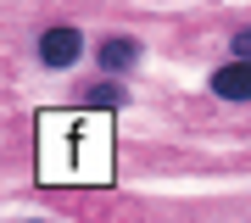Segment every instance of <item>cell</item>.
Instances as JSON below:
<instances>
[{
	"instance_id": "cell-1",
	"label": "cell",
	"mask_w": 251,
	"mask_h": 223,
	"mask_svg": "<svg viewBox=\"0 0 251 223\" xmlns=\"http://www.w3.org/2000/svg\"><path fill=\"white\" fill-rule=\"evenodd\" d=\"M56 128H39V168L62 184H106L112 173V117L100 112H45Z\"/></svg>"
},
{
	"instance_id": "cell-2",
	"label": "cell",
	"mask_w": 251,
	"mask_h": 223,
	"mask_svg": "<svg viewBox=\"0 0 251 223\" xmlns=\"http://www.w3.org/2000/svg\"><path fill=\"white\" fill-rule=\"evenodd\" d=\"M78 50H84L78 28H50V34H39V62L45 67H73Z\"/></svg>"
},
{
	"instance_id": "cell-3",
	"label": "cell",
	"mask_w": 251,
	"mask_h": 223,
	"mask_svg": "<svg viewBox=\"0 0 251 223\" xmlns=\"http://www.w3.org/2000/svg\"><path fill=\"white\" fill-rule=\"evenodd\" d=\"M212 95L218 100H251V56H234L229 67L212 73Z\"/></svg>"
},
{
	"instance_id": "cell-4",
	"label": "cell",
	"mask_w": 251,
	"mask_h": 223,
	"mask_svg": "<svg viewBox=\"0 0 251 223\" xmlns=\"http://www.w3.org/2000/svg\"><path fill=\"white\" fill-rule=\"evenodd\" d=\"M95 56H100V67H106V73H128V67L140 62V39H106Z\"/></svg>"
},
{
	"instance_id": "cell-5",
	"label": "cell",
	"mask_w": 251,
	"mask_h": 223,
	"mask_svg": "<svg viewBox=\"0 0 251 223\" xmlns=\"http://www.w3.org/2000/svg\"><path fill=\"white\" fill-rule=\"evenodd\" d=\"M90 95H95V106H106V112L117 106V89H112V84H100V89H90Z\"/></svg>"
},
{
	"instance_id": "cell-6",
	"label": "cell",
	"mask_w": 251,
	"mask_h": 223,
	"mask_svg": "<svg viewBox=\"0 0 251 223\" xmlns=\"http://www.w3.org/2000/svg\"><path fill=\"white\" fill-rule=\"evenodd\" d=\"M234 56H251V28H240V34H234Z\"/></svg>"
}]
</instances>
